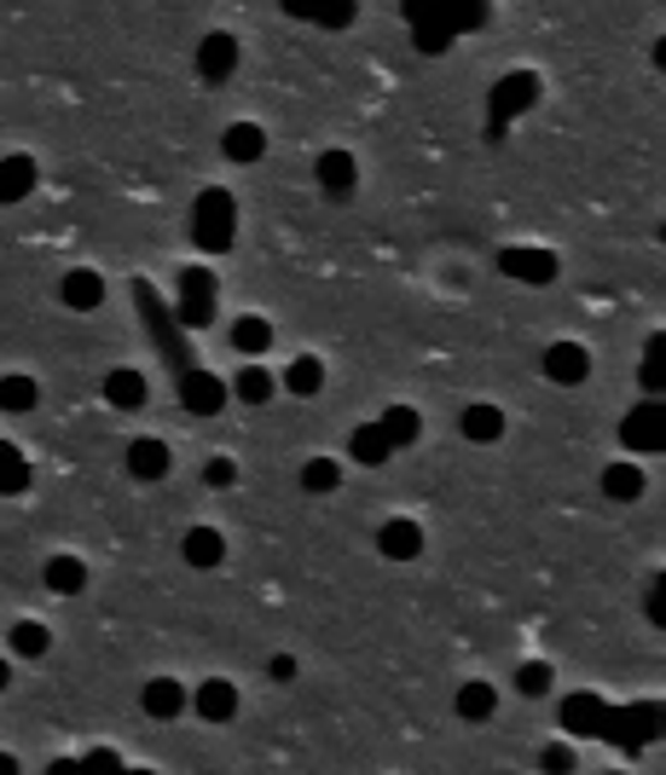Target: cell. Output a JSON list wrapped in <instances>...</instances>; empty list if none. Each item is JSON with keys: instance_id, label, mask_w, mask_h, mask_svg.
<instances>
[{"instance_id": "6da1fadb", "label": "cell", "mask_w": 666, "mask_h": 775, "mask_svg": "<svg viewBox=\"0 0 666 775\" xmlns=\"http://www.w3.org/2000/svg\"><path fill=\"white\" fill-rule=\"evenodd\" d=\"M192 243H197V250H209V255H227L238 243V203H232L227 186L197 192V203H192Z\"/></svg>"}, {"instance_id": "7a4b0ae2", "label": "cell", "mask_w": 666, "mask_h": 775, "mask_svg": "<svg viewBox=\"0 0 666 775\" xmlns=\"http://www.w3.org/2000/svg\"><path fill=\"white\" fill-rule=\"evenodd\" d=\"M539 105V76L533 70H510V76H498L493 81V93H487V139L498 146L504 134H510V122L516 116H528Z\"/></svg>"}, {"instance_id": "3957f363", "label": "cell", "mask_w": 666, "mask_h": 775, "mask_svg": "<svg viewBox=\"0 0 666 775\" xmlns=\"http://www.w3.org/2000/svg\"><path fill=\"white\" fill-rule=\"evenodd\" d=\"M134 301H139V313H146V331H151V342H157V354H169L174 377H186V371H192V354H186V331L174 324V313L157 301V290H151L146 278L134 284Z\"/></svg>"}, {"instance_id": "277c9868", "label": "cell", "mask_w": 666, "mask_h": 775, "mask_svg": "<svg viewBox=\"0 0 666 775\" xmlns=\"http://www.w3.org/2000/svg\"><path fill=\"white\" fill-rule=\"evenodd\" d=\"M169 313H174L180 331H209V319H215V273L209 267H186V273H180V301Z\"/></svg>"}, {"instance_id": "5b68a950", "label": "cell", "mask_w": 666, "mask_h": 775, "mask_svg": "<svg viewBox=\"0 0 666 775\" xmlns=\"http://www.w3.org/2000/svg\"><path fill=\"white\" fill-rule=\"evenodd\" d=\"M400 12H406L412 30L429 24V30H440V35H470V30L487 24V7H475V0H463V7H429V0H406Z\"/></svg>"}, {"instance_id": "8992f818", "label": "cell", "mask_w": 666, "mask_h": 775, "mask_svg": "<svg viewBox=\"0 0 666 775\" xmlns=\"http://www.w3.org/2000/svg\"><path fill=\"white\" fill-rule=\"evenodd\" d=\"M620 440L632 452H666V405L661 400H643L638 412L620 417Z\"/></svg>"}, {"instance_id": "52a82bcc", "label": "cell", "mask_w": 666, "mask_h": 775, "mask_svg": "<svg viewBox=\"0 0 666 775\" xmlns=\"http://www.w3.org/2000/svg\"><path fill=\"white\" fill-rule=\"evenodd\" d=\"M174 388H180V405H186L192 417H215L220 405H227V382L209 377L204 365H192L186 377H174Z\"/></svg>"}, {"instance_id": "ba28073f", "label": "cell", "mask_w": 666, "mask_h": 775, "mask_svg": "<svg viewBox=\"0 0 666 775\" xmlns=\"http://www.w3.org/2000/svg\"><path fill=\"white\" fill-rule=\"evenodd\" d=\"M498 273L516 278V284H533V290H544V284H556V255L551 250H504L498 255Z\"/></svg>"}, {"instance_id": "9c48e42d", "label": "cell", "mask_w": 666, "mask_h": 775, "mask_svg": "<svg viewBox=\"0 0 666 775\" xmlns=\"http://www.w3.org/2000/svg\"><path fill=\"white\" fill-rule=\"evenodd\" d=\"M544 377L556 388H579L592 377V354H585L579 342H551V348H544Z\"/></svg>"}, {"instance_id": "30bf717a", "label": "cell", "mask_w": 666, "mask_h": 775, "mask_svg": "<svg viewBox=\"0 0 666 775\" xmlns=\"http://www.w3.org/2000/svg\"><path fill=\"white\" fill-rule=\"evenodd\" d=\"M313 174H319V192H325L331 203H348L354 186H359V169H354L348 151H325V157L313 162Z\"/></svg>"}, {"instance_id": "8fae6325", "label": "cell", "mask_w": 666, "mask_h": 775, "mask_svg": "<svg viewBox=\"0 0 666 775\" xmlns=\"http://www.w3.org/2000/svg\"><path fill=\"white\" fill-rule=\"evenodd\" d=\"M232 70H238V41L227 30H215V35L197 41V76H204V81H227Z\"/></svg>"}, {"instance_id": "7c38bea8", "label": "cell", "mask_w": 666, "mask_h": 775, "mask_svg": "<svg viewBox=\"0 0 666 775\" xmlns=\"http://www.w3.org/2000/svg\"><path fill=\"white\" fill-rule=\"evenodd\" d=\"M186 706H197V718H204V724H232L238 718V689L227 678H209V683H197V695Z\"/></svg>"}, {"instance_id": "4fadbf2b", "label": "cell", "mask_w": 666, "mask_h": 775, "mask_svg": "<svg viewBox=\"0 0 666 775\" xmlns=\"http://www.w3.org/2000/svg\"><path fill=\"white\" fill-rule=\"evenodd\" d=\"M377 550L389 562H412L417 550H423V527L406 521V516H394V521H382V533H377Z\"/></svg>"}, {"instance_id": "5bb4252c", "label": "cell", "mask_w": 666, "mask_h": 775, "mask_svg": "<svg viewBox=\"0 0 666 775\" xmlns=\"http://www.w3.org/2000/svg\"><path fill=\"white\" fill-rule=\"evenodd\" d=\"M169 463H174V458H169V446H163V440H151V435H139V440L128 446V475H134V481H163V475H169Z\"/></svg>"}, {"instance_id": "9a60e30c", "label": "cell", "mask_w": 666, "mask_h": 775, "mask_svg": "<svg viewBox=\"0 0 666 775\" xmlns=\"http://www.w3.org/2000/svg\"><path fill=\"white\" fill-rule=\"evenodd\" d=\"M58 296H65V308H76V313H93L99 301H105V278H99L93 267H76L65 284H58Z\"/></svg>"}, {"instance_id": "2e32d148", "label": "cell", "mask_w": 666, "mask_h": 775, "mask_svg": "<svg viewBox=\"0 0 666 775\" xmlns=\"http://www.w3.org/2000/svg\"><path fill=\"white\" fill-rule=\"evenodd\" d=\"M180 556H186L192 567H204V574H209V567H220V562H227V539H220L215 527H192V533L180 539Z\"/></svg>"}, {"instance_id": "e0dca14e", "label": "cell", "mask_w": 666, "mask_h": 775, "mask_svg": "<svg viewBox=\"0 0 666 775\" xmlns=\"http://www.w3.org/2000/svg\"><path fill=\"white\" fill-rule=\"evenodd\" d=\"M377 428H382V440H389V452H406V446L423 435V417L412 412V405H389V412L377 417Z\"/></svg>"}, {"instance_id": "ac0fdd59", "label": "cell", "mask_w": 666, "mask_h": 775, "mask_svg": "<svg viewBox=\"0 0 666 775\" xmlns=\"http://www.w3.org/2000/svg\"><path fill=\"white\" fill-rule=\"evenodd\" d=\"M348 458H354L359 469H377V463H389L394 452H389V440H382L377 423H359L354 435H348Z\"/></svg>"}, {"instance_id": "d6986e66", "label": "cell", "mask_w": 666, "mask_h": 775, "mask_svg": "<svg viewBox=\"0 0 666 775\" xmlns=\"http://www.w3.org/2000/svg\"><path fill=\"white\" fill-rule=\"evenodd\" d=\"M139 701H146L151 718H163V724H169V718H180V712H186V689H180L174 678H151Z\"/></svg>"}, {"instance_id": "ffe728a7", "label": "cell", "mask_w": 666, "mask_h": 775, "mask_svg": "<svg viewBox=\"0 0 666 775\" xmlns=\"http://www.w3.org/2000/svg\"><path fill=\"white\" fill-rule=\"evenodd\" d=\"M35 192V162L30 157H0V203H24Z\"/></svg>"}, {"instance_id": "44dd1931", "label": "cell", "mask_w": 666, "mask_h": 775, "mask_svg": "<svg viewBox=\"0 0 666 775\" xmlns=\"http://www.w3.org/2000/svg\"><path fill=\"white\" fill-rule=\"evenodd\" d=\"M232 348L244 354V359H255V365H261V354L273 348V324H267V319H255V313H244V319L232 324Z\"/></svg>"}, {"instance_id": "7402d4cb", "label": "cell", "mask_w": 666, "mask_h": 775, "mask_svg": "<svg viewBox=\"0 0 666 775\" xmlns=\"http://www.w3.org/2000/svg\"><path fill=\"white\" fill-rule=\"evenodd\" d=\"M220 146H227L232 162H261V151H267V134H261L255 122H232V128L220 134Z\"/></svg>"}, {"instance_id": "603a6c76", "label": "cell", "mask_w": 666, "mask_h": 775, "mask_svg": "<svg viewBox=\"0 0 666 775\" xmlns=\"http://www.w3.org/2000/svg\"><path fill=\"white\" fill-rule=\"evenodd\" d=\"M562 724H569L574 736H592V729L609 724V712H602L597 695H574V701H562Z\"/></svg>"}, {"instance_id": "cb8c5ba5", "label": "cell", "mask_w": 666, "mask_h": 775, "mask_svg": "<svg viewBox=\"0 0 666 775\" xmlns=\"http://www.w3.org/2000/svg\"><path fill=\"white\" fill-rule=\"evenodd\" d=\"M285 388H290L296 400H313L319 388H325V365H319L313 354H296V359H290V371H285Z\"/></svg>"}, {"instance_id": "d4e9b609", "label": "cell", "mask_w": 666, "mask_h": 775, "mask_svg": "<svg viewBox=\"0 0 666 775\" xmlns=\"http://www.w3.org/2000/svg\"><path fill=\"white\" fill-rule=\"evenodd\" d=\"M105 400L116 405V412H139V405H146V377H139V371H111L105 377Z\"/></svg>"}, {"instance_id": "484cf974", "label": "cell", "mask_w": 666, "mask_h": 775, "mask_svg": "<svg viewBox=\"0 0 666 775\" xmlns=\"http://www.w3.org/2000/svg\"><path fill=\"white\" fill-rule=\"evenodd\" d=\"M498 435H504V412H498V405H470V412H463V440L493 446Z\"/></svg>"}, {"instance_id": "4316f807", "label": "cell", "mask_w": 666, "mask_h": 775, "mask_svg": "<svg viewBox=\"0 0 666 775\" xmlns=\"http://www.w3.org/2000/svg\"><path fill=\"white\" fill-rule=\"evenodd\" d=\"M273 388H278V382H273L267 365H244V371L232 377V394L244 400V405H267V400H273Z\"/></svg>"}, {"instance_id": "83f0119b", "label": "cell", "mask_w": 666, "mask_h": 775, "mask_svg": "<svg viewBox=\"0 0 666 775\" xmlns=\"http://www.w3.org/2000/svg\"><path fill=\"white\" fill-rule=\"evenodd\" d=\"M82 585H88V562H76V556H53L47 562V590H53V597H76Z\"/></svg>"}, {"instance_id": "f1b7e54d", "label": "cell", "mask_w": 666, "mask_h": 775, "mask_svg": "<svg viewBox=\"0 0 666 775\" xmlns=\"http://www.w3.org/2000/svg\"><path fill=\"white\" fill-rule=\"evenodd\" d=\"M602 493H609L615 504H632L643 493V469L638 463H609L602 469Z\"/></svg>"}, {"instance_id": "f546056e", "label": "cell", "mask_w": 666, "mask_h": 775, "mask_svg": "<svg viewBox=\"0 0 666 775\" xmlns=\"http://www.w3.org/2000/svg\"><path fill=\"white\" fill-rule=\"evenodd\" d=\"M30 486V463L12 440H0V498H18Z\"/></svg>"}, {"instance_id": "4dcf8cb0", "label": "cell", "mask_w": 666, "mask_h": 775, "mask_svg": "<svg viewBox=\"0 0 666 775\" xmlns=\"http://www.w3.org/2000/svg\"><path fill=\"white\" fill-rule=\"evenodd\" d=\"M285 12H290V18H313V24H325V30H348L354 18H359V7H354V0H336V7H325V12H319V7H308V0H290Z\"/></svg>"}, {"instance_id": "1f68e13d", "label": "cell", "mask_w": 666, "mask_h": 775, "mask_svg": "<svg viewBox=\"0 0 666 775\" xmlns=\"http://www.w3.org/2000/svg\"><path fill=\"white\" fill-rule=\"evenodd\" d=\"M493 706H498L493 683H463V689H458V718H470V724H487V718H493Z\"/></svg>"}, {"instance_id": "d6a6232c", "label": "cell", "mask_w": 666, "mask_h": 775, "mask_svg": "<svg viewBox=\"0 0 666 775\" xmlns=\"http://www.w3.org/2000/svg\"><path fill=\"white\" fill-rule=\"evenodd\" d=\"M47 648H53V631H47V625H35V620H18V625H12V655L42 660Z\"/></svg>"}, {"instance_id": "836d02e7", "label": "cell", "mask_w": 666, "mask_h": 775, "mask_svg": "<svg viewBox=\"0 0 666 775\" xmlns=\"http://www.w3.org/2000/svg\"><path fill=\"white\" fill-rule=\"evenodd\" d=\"M42 400V388H35V377H0V412H30V405Z\"/></svg>"}, {"instance_id": "e575fe53", "label": "cell", "mask_w": 666, "mask_h": 775, "mask_svg": "<svg viewBox=\"0 0 666 775\" xmlns=\"http://www.w3.org/2000/svg\"><path fill=\"white\" fill-rule=\"evenodd\" d=\"M661 359H666V336L655 331V336H650V348H643V388H650V400H661V388H666Z\"/></svg>"}, {"instance_id": "d590c367", "label": "cell", "mask_w": 666, "mask_h": 775, "mask_svg": "<svg viewBox=\"0 0 666 775\" xmlns=\"http://www.w3.org/2000/svg\"><path fill=\"white\" fill-rule=\"evenodd\" d=\"M336 481H342V469L331 458H313L308 469H301V486H308V493H336Z\"/></svg>"}, {"instance_id": "8d00e7d4", "label": "cell", "mask_w": 666, "mask_h": 775, "mask_svg": "<svg viewBox=\"0 0 666 775\" xmlns=\"http://www.w3.org/2000/svg\"><path fill=\"white\" fill-rule=\"evenodd\" d=\"M516 689H521V695H551V666H544V660L521 666L516 671Z\"/></svg>"}, {"instance_id": "74e56055", "label": "cell", "mask_w": 666, "mask_h": 775, "mask_svg": "<svg viewBox=\"0 0 666 775\" xmlns=\"http://www.w3.org/2000/svg\"><path fill=\"white\" fill-rule=\"evenodd\" d=\"M82 775H123V759H116L111 747H93L82 759Z\"/></svg>"}, {"instance_id": "f35d334b", "label": "cell", "mask_w": 666, "mask_h": 775, "mask_svg": "<svg viewBox=\"0 0 666 775\" xmlns=\"http://www.w3.org/2000/svg\"><path fill=\"white\" fill-rule=\"evenodd\" d=\"M412 41H417V53H423V58H440V53L452 47V35H440V30H429V24H417V30H412Z\"/></svg>"}, {"instance_id": "ab89813d", "label": "cell", "mask_w": 666, "mask_h": 775, "mask_svg": "<svg viewBox=\"0 0 666 775\" xmlns=\"http://www.w3.org/2000/svg\"><path fill=\"white\" fill-rule=\"evenodd\" d=\"M539 770H544V775H569V770H574V747H544V752H539Z\"/></svg>"}, {"instance_id": "60d3db41", "label": "cell", "mask_w": 666, "mask_h": 775, "mask_svg": "<svg viewBox=\"0 0 666 775\" xmlns=\"http://www.w3.org/2000/svg\"><path fill=\"white\" fill-rule=\"evenodd\" d=\"M204 481H209V486H232V481H238V463H232V458H209Z\"/></svg>"}, {"instance_id": "b9f144b4", "label": "cell", "mask_w": 666, "mask_h": 775, "mask_svg": "<svg viewBox=\"0 0 666 775\" xmlns=\"http://www.w3.org/2000/svg\"><path fill=\"white\" fill-rule=\"evenodd\" d=\"M273 678H278V683H290V678H296V660H290V655H278V660H273Z\"/></svg>"}, {"instance_id": "7bdbcfd3", "label": "cell", "mask_w": 666, "mask_h": 775, "mask_svg": "<svg viewBox=\"0 0 666 775\" xmlns=\"http://www.w3.org/2000/svg\"><path fill=\"white\" fill-rule=\"evenodd\" d=\"M47 775H82V764H76V759H53Z\"/></svg>"}, {"instance_id": "ee69618b", "label": "cell", "mask_w": 666, "mask_h": 775, "mask_svg": "<svg viewBox=\"0 0 666 775\" xmlns=\"http://www.w3.org/2000/svg\"><path fill=\"white\" fill-rule=\"evenodd\" d=\"M0 775H24V764H18L12 752H0Z\"/></svg>"}, {"instance_id": "f6af8a7d", "label": "cell", "mask_w": 666, "mask_h": 775, "mask_svg": "<svg viewBox=\"0 0 666 775\" xmlns=\"http://www.w3.org/2000/svg\"><path fill=\"white\" fill-rule=\"evenodd\" d=\"M7 678H12V671H7V660H0V689H7Z\"/></svg>"}, {"instance_id": "bcb514c9", "label": "cell", "mask_w": 666, "mask_h": 775, "mask_svg": "<svg viewBox=\"0 0 666 775\" xmlns=\"http://www.w3.org/2000/svg\"><path fill=\"white\" fill-rule=\"evenodd\" d=\"M123 775H157V770H123Z\"/></svg>"}]
</instances>
